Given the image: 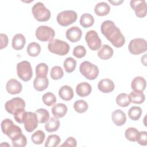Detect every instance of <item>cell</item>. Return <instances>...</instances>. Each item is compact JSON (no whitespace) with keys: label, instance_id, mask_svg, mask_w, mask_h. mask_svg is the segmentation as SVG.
Listing matches in <instances>:
<instances>
[{"label":"cell","instance_id":"6da1fadb","mask_svg":"<svg viewBox=\"0 0 147 147\" xmlns=\"http://www.w3.org/2000/svg\"><path fill=\"white\" fill-rule=\"evenodd\" d=\"M102 33L116 48L122 47L125 43V38L120 29L110 20L103 21L100 26Z\"/></svg>","mask_w":147,"mask_h":147},{"label":"cell","instance_id":"7a4b0ae2","mask_svg":"<svg viewBox=\"0 0 147 147\" xmlns=\"http://www.w3.org/2000/svg\"><path fill=\"white\" fill-rule=\"evenodd\" d=\"M1 129L3 134L13 141L22 134L21 128L16 125L11 119L6 118L1 122Z\"/></svg>","mask_w":147,"mask_h":147},{"label":"cell","instance_id":"3957f363","mask_svg":"<svg viewBox=\"0 0 147 147\" xmlns=\"http://www.w3.org/2000/svg\"><path fill=\"white\" fill-rule=\"evenodd\" d=\"M48 49L53 53L64 56L69 52L70 47L65 41L59 39H53L49 42Z\"/></svg>","mask_w":147,"mask_h":147},{"label":"cell","instance_id":"277c9868","mask_svg":"<svg viewBox=\"0 0 147 147\" xmlns=\"http://www.w3.org/2000/svg\"><path fill=\"white\" fill-rule=\"evenodd\" d=\"M79 71L82 75L90 80L95 79L99 75L98 67L88 61H84L80 64Z\"/></svg>","mask_w":147,"mask_h":147},{"label":"cell","instance_id":"5b68a950","mask_svg":"<svg viewBox=\"0 0 147 147\" xmlns=\"http://www.w3.org/2000/svg\"><path fill=\"white\" fill-rule=\"evenodd\" d=\"M32 14L35 19L40 22L48 21L51 16V11L42 2L36 3L32 9Z\"/></svg>","mask_w":147,"mask_h":147},{"label":"cell","instance_id":"8992f818","mask_svg":"<svg viewBox=\"0 0 147 147\" xmlns=\"http://www.w3.org/2000/svg\"><path fill=\"white\" fill-rule=\"evenodd\" d=\"M17 73L20 79L24 82H28L33 76V70L30 63L23 60L17 64Z\"/></svg>","mask_w":147,"mask_h":147},{"label":"cell","instance_id":"52a82bcc","mask_svg":"<svg viewBox=\"0 0 147 147\" xmlns=\"http://www.w3.org/2000/svg\"><path fill=\"white\" fill-rule=\"evenodd\" d=\"M77 13L71 10H64L59 13L56 17L57 23L62 26H67L77 20Z\"/></svg>","mask_w":147,"mask_h":147},{"label":"cell","instance_id":"ba28073f","mask_svg":"<svg viewBox=\"0 0 147 147\" xmlns=\"http://www.w3.org/2000/svg\"><path fill=\"white\" fill-rule=\"evenodd\" d=\"M147 48V43L145 39L137 38L131 40L128 45V49L133 55H139L145 52Z\"/></svg>","mask_w":147,"mask_h":147},{"label":"cell","instance_id":"9c48e42d","mask_svg":"<svg viewBox=\"0 0 147 147\" xmlns=\"http://www.w3.org/2000/svg\"><path fill=\"white\" fill-rule=\"evenodd\" d=\"M55 36L54 30L48 26H40L36 30V37L41 41H50L53 39Z\"/></svg>","mask_w":147,"mask_h":147},{"label":"cell","instance_id":"30bf717a","mask_svg":"<svg viewBox=\"0 0 147 147\" xmlns=\"http://www.w3.org/2000/svg\"><path fill=\"white\" fill-rule=\"evenodd\" d=\"M85 40L87 45L92 51H97L101 47V40L98 34L94 30H89L86 33Z\"/></svg>","mask_w":147,"mask_h":147},{"label":"cell","instance_id":"8fae6325","mask_svg":"<svg viewBox=\"0 0 147 147\" xmlns=\"http://www.w3.org/2000/svg\"><path fill=\"white\" fill-rule=\"evenodd\" d=\"M25 102L24 100L20 97L13 98L7 100L5 104V108L6 111L13 115L17 110L25 108Z\"/></svg>","mask_w":147,"mask_h":147},{"label":"cell","instance_id":"7c38bea8","mask_svg":"<svg viewBox=\"0 0 147 147\" xmlns=\"http://www.w3.org/2000/svg\"><path fill=\"white\" fill-rule=\"evenodd\" d=\"M38 119L35 113L26 112L25 120L24 121V127L28 132H32L38 126Z\"/></svg>","mask_w":147,"mask_h":147},{"label":"cell","instance_id":"4fadbf2b","mask_svg":"<svg viewBox=\"0 0 147 147\" xmlns=\"http://www.w3.org/2000/svg\"><path fill=\"white\" fill-rule=\"evenodd\" d=\"M130 6L134 10L137 17L143 18L146 15V3L145 1L131 0Z\"/></svg>","mask_w":147,"mask_h":147},{"label":"cell","instance_id":"5bb4252c","mask_svg":"<svg viewBox=\"0 0 147 147\" xmlns=\"http://www.w3.org/2000/svg\"><path fill=\"white\" fill-rule=\"evenodd\" d=\"M82 36V30L78 26H72L68 28L65 33L67 38L72 42L79 41Z\"/></svg>","mask_w":147,"mask_h":147},{"label":"cell","instance_id":"9a60e30c","mask_svg":"<svg viewBox=\"0 0 147 147\" xmlns=\"http://www.w3.org/2000/svg\"><path fill=\"white\" fill-rule=\"evenodd\" d=\"M6 89L7 92L11 95L18 94L21 92L22 86L17 80L11 79L6 83Z\"/></svg>","mask_w":147,"mask_h":147},{"label":"cell","instance_id":"2e32d148","mask_svg":"<svg viewBox=\"0 0 147 147\" xmlns=\"http://www.w3.org/2000/svg\"><path fill=\"white\" fill-rule=\"evenodd\" d=\"M98 88L102 92L109 93L114 90L115 85L111 79L107 78L103 79L99 82Z\"/></svg>","mask_w":147,"mask_h":147},{"label":"cell","instance_id":"e0dca14e","mask_svg":"<svg viewBox=\"0 0 147 147\" xmlns=\"http://www.w3.org/2000/svg\"><path fill=\"white\" fill-rule=\"evenodd\" d=\"M111 118L114 123L118 126H122L126 121L125 113L120 109H117L112 113Z\"/></svg>","mask_w":147,"mask_h":147},{"label":"cell","instance_id":"ac0fdd59","mask_svg":"<svg viewBox=\"0 0 147 147\" xmlns=\"http://www.w3.org/2000/svg\"><path fill=\"white\" fill-rule=\"evenodd\" d=\"M91 91V86L88 83L85 82L79 83L76 87V94L80 97H85L89 95Z\"/></svg>","mask_w":147,"mask_h":147},{"label":"cell","instance_id":"d6986e66","mask_svg":"<svg viewBox=\"0 0 147 147\" xmlns=\"http://www.w3.org/2000/svg\"><path fill=\"white\" fill-rule=\"evenodd\" d=\"M131 88L133 91L143 92L146 88V80L141 76H136L131 81Z\"/></svg>","mask_w":147,"mask_h":147},{"label":"cell","instance_id":"ffe728a7","mask_svg":"<svg viewBox=\"0 0 147 147\" xmlns=\"http://www.w3.org/2000/svg\"><path fill=\"white\" fill-rule=\"evenodd\" d=\"M49 84V80L47 77L37 76L33 80V87L38 91H42L45 90Z\"/></svg>","mask_w":147,"mask_h":147},{"label":"cell","instance_id":"44dd1931","mask_svg":"<svg viewBox=\"0 0 147 147\" xmlns=\"http://www.w3.org/2000/svg\"><path fill=\"white\" fill-rule=\"evenodd\" d=\"M59 95L60 98L63 100L68 101L73 98L74 93L72 88L70 86L64 85L61 87L59 89Z\"/></svg>","mask_w":147,"mask_h":147},{"label":"cell","instance_id":"7402d4cb","mask_svg":"<svg viewBox=\"0 0 147 147\" xmlns=\"http://www.w3.org/2000/svg\"><path fill=\"white\" fill-rule=\"evenodd\" d=\"M26 43L25 36L21 33H17L12 38L11 45L12 48L15 50L22 49Z\"/></svg>","mask_w":147,"mask_h":147},{"label":"cell","instance_id":"603a6c76","mask_svg":"<svg viewBox=\"0 0 147 147\" xmlns=\"http://www.w3.org/2000/svg\"><path fill=\"white\" fill-rule=\"evenodd\" d=\"M68 110L67 106L61 103H59L54 105L52 108V113L55 118H60L63 117Z\"/></svg>","mask_w":147,"mask_h":147},{"label":"cell","instance_id":"cb8c5ba5","mask_svg":"<svg viewBox=\"0 0 147 147\" xmlns=\"http://www.w3.org/2000/svg\"><path fill=\"white\" fill-rule=\"evenodd\" d=\"M113 48L107 44L103 45L98 52V57L102 60H107L113 55Z\"/></svg>","mask_w":147,"mask_h":147},{"label":"cell","instance_id":"d4e9b609","mask_svg":"<svg viewBox=\"0 0 147 147\" xmlns=\"http://www.w3.org/2000/svg\"><path fill=\"white\" fill-rule=\"evenodd\" d=\"M110 11V6L105 2L98 3L94 8L95 13L99 16L107 15Z\"/></svg>","mask_w":147,"mask_h":147},{"label":"cell","instance_id":"484cf974","mask_svg":"<svg viewBox=\"0 0 147 147\" xmlns=\"http://www.w3.org/2000/svg\"><path fill=\"white\" fill-rule=\"evenodd\" d=\"M60 121L56 118L51 117L48 119L45 125V129L48 132L57 131L60 127Z\"/></svg>","mask_w":147,"mask_h":147},{"label":"cell","instance_id":"4316f807","mask_svg":"<svg viewBox=\"0 0 147 147\" xmlns=\"http://www.w3.org/2000/svg\"><path fill=\"white\" fill-rule=\"evenodd\" d=\"M94 23V17L89 13L83 14L80 18V24L84 28H87L92 25Z\"/></svg>","mask_w":147,"mask_h":147},{"label":"cell","instance_id":"83f0119b","mask_svg":"<svg viewBox=\"0 0 147 147\" xmlns=\"http://www.w3.org/2000/svg\"><path fill=\"white\" fill-rule=\"evenodd\" d=\"M130 101L133 103L141 104L145 101V96L143 92L133 91L129 95Z\"/></svg>","mask_w":147,"mask_h":147},{"label":"cell","instance_id":"f1b7e54d","mask_svg":"<svg viewBox=\"0 0 147 147\" xmlns=\"http://www.w3.org/2000/svg\"><path fill=\"white\" fill-rule=\"evenodd\" d=\"M26 51L30 56L36 57L41 52V47L39 44L36 42H32L28 44L26 48Z\"/></svg>","mask_w":147,"mask_h":147},{"label":"cell","instance_id":"f546056e","mask_svg":"<svg viewBox=\"0 0 147 147\" xmlns=\"http://www.w3.org/2000/svg\"><path fill=\"white\" fill-rule=\"evenodd\" d=\"M35 114L37 116L38 123H46L49 119V113L45 109H38L36 110Z\"/></svg>","mask_w":147,"mask_h":147},{"label":"cell","instance_id":"4dcf8cb0","mask_svg":"<svg viewBox=\"0 0 147 147\" xmlns=\"http://www.w3.org/2000/svg\"><path fill=\"white\" fill-rule=\"evenodd\" d=\"M116 103L119 106L125 107L128 106L131 101L129 95L126 93H121L116 98Z\"/></svg>","mask_w":147,"mask_h":147},{"label":"cell","instance_id":"1f68e13d","mask_svg":"<svg viewBox=\"0 0 147 147\" xmlns=\"http://www.w3.org/2000/svg\"><path fill=\"white\" fill-rule=\"evenodd\" d=\"M63 66L65 71L67 72L71 73L75 69L76 66V61L71 57H67L64 61Z\"/></svg>","mask_w":147,"mask_h":147},{"label":"cell","instance_id":"d6a6232c","mask_svg":"<svg viewBox=\"0 0 147 147\" xmlns=\"http://www.w3.org/2000/svg\"><path fill=\"white\" fill-rule=\"evenodd\" d=\"M142 114V109L138 106H133L128 111L129 117L133 121H137Z\"/></svg>","mask_w":147,"mask_h":147},{"label":"cell","instance_id":"836d02e7","mask_svg":"<svg viewBox=\"0 0 147 147\" xmlns=\"http://www.w3.org/2000/svg\"><path fill=\"white\" fill-rule=\"evenodd\" d=\"M61 139L57 134L49 135L45 141V146L46 147H55L57 146L60 142Z\"/></svg>","mask_w":147,"mask_h":147},{"label":"cell","instance_id":"e575fe53","mask_svg":"<svg viewBox=\"0 0 147 147\" xmlns=\"http://www.w3.org/2000/svg\"><path fill=\"white\" fill-rule=\"evenodd\" d=\"M45 133L43 131L38 130L35 131L32 136H31V140L32 142L34 144L40 145L41 144L45 139Z\"/></svg>","mask_w":147,"mask_h":147},{"label":"cell","instance_id":"d590c367","mask_svg":"<svg viewBox=\"0 0 147 147\" xmlns=\"http://www.w3.org/2000/svg\"><path fill=\"white\" fill-rule=\"evenodd\" d=\"M74 108L78 113H83L87 110L88 106L85 100L80 99L75 102L74 104Z\"/></svg>","mask_w":147,"mask_h":147},{"label":"cell","instance_id":"8d00e7d4","mask_svg":"<svg viewBox=\"0 0 147 147\" xmlns=\"http://www.w3.org/2000/svg\"><path fill=\"white\" fill-rule=\"evenodd\" d=\"M64 75V72L62 68L60 66L53 67L50 72L51 78L53 80H59L63 78Z\"/></svg>","mask_w":147,"mask_h":147},{"label":"cell","instance_id":"74e56055","mask_svg":"<svg viewBox=\"0 0 147 147\" xmlns=\"http://www.w3.org/2000/svg\"><path fill=\"white\" fill-rule=\"evenodd\" d=\"M42 100L44 103L47 106H53L56 102V98L55 95L51 92L44 94L42 95Z\"/></svg>","mask_w":147,"mask_h":147},{"label":"cell","instance_id":"f35d334b","mask_svg":"<svg viewBox=\"0 0 147 147\" xmlns=\"http://www.w3.org/2000/svg\"><path fill=\"white\" fill-rule=\"evenodd\" d=\"M48 66L44 63H39L36 67V75L37 76L47 77Z\"/></svg>","mask_w":147,"mask_h":147},{"label":"cell","instance_id":"ab89813d","mask_svg":"<svg viewBox=\"0 0 147 147\" xmlns=\"http://www.w3.org/2000/svg\"><path fill=\"white\" fill-rule=\"evenodd\" d=\"M138 133V130L134 127H129L125 132V136L127 140L130 141H136V137Z\"/></svg>","mask_w":147,"mask_h":147},{"label":"cell","instance_id":"60d3db41","mask_svg":"<svg viewBox=\"0 0 147 147\" xmlns=\"http://www.w3.org/2000/svg\"><path fill=\"white\" fill-rule=\"evenodd\" d=\"M26 111L25 110V108H22L17 110L13 114L14 118L16 121L19 123H24V121L25 118Z\"/></svg>","mask_w":147,"mask_h":147},{"label":"cell","instance_id":"b9f144b4","mask_svg":"<svg viewBox=\"0 0 147 147\" xmlns=\"http://www.w3.org/2000/svg\"><path fill=\"white\" fill-rule=\"evenodd\" d=\"M72 53L76 58H82L86 55V49L83 45H78L74 48Z\"/></svg>","mask_w":147,"mask_h":147},{"label":"cell","instance_id":"7bdbcfd3","mask_svg":"<svg viewBox=\"0 0 147 147\" xmlns=\"http://www.w3.org/2000/svg\"><path fill=\"white\" fill-rule=\"evenodd\" d=\"M12 146L14 147H24L26 145V138L23 134L16 140L12 141Z\"/></svg>","mask_w":147,"mask_h":147},{"label":"cell","instance_id":"ee69618b","mask_svg":"<svg viewBox=\"0 0 147 147\" xmlns=\"http://www.w3.org/2000/svg\"><path fill=\"white\" fill-rule=\"evenodd\" d=\"M136 141L141 145L145 146L147 145V132L146 131H138L137 137Z\"/></svg>","mask_w":147,"mask_h":147},{"label":"cell","instance_id":"f6af8a7d","mask_svg":"<svg viewBox=\"0 0 147 147\" xmlns=\"http://www.w3.org/2000/svg\"><path fill=\"white\" fill-rule=\"evenodd\" d=\"M77 145V141L76 139L72 137H69L67 138V139L64 141L63 144H62L61 146H72L75 147Z\"/></svg>","mask_w":147,"mask_h":147},{"label":"cell","instance_id":"bcb514c9","mask_svg":"<svg viewBox=\"0 0 147 147\" xmlns=\"http://www.w3.org/2000/svg\"><path fill=\"white\" fill-rule=\"evenodd\" d=\"M0 38H1V49H2L7 47L8 44V37L6 34L1 33Z\"/></svg>","mask_w":147,"mask_h":147},{"label":"cell","instance_id":"7dc6e473","mask_svg":"<svg viewBox=\"0 0 147 147\" xmlns=\"http://www.w3.org/2000/svg\"><path fill=\"white\" fill-rule=\"evenodd\" d=\"M108 1L109 2L111 3L113 5H115V6L119 5L123 2V1H111V0H109Z\"/></svg>","mask_w":147,"mask_h":147}]
</instances>
